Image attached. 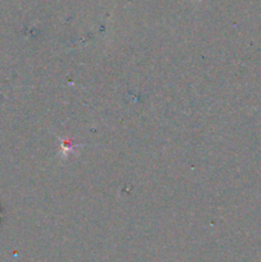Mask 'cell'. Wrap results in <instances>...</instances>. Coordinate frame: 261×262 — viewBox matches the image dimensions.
<instances>
[{"instance_id": "1", "label": "cell", "mask_w": 261, "mask_h": 262, "mask_svg": "<svg viewBox=\"0 0 261 262\" xmlns=\"http://www.w3.org/2000/svg\"><path fill=\"white\" fill-rule=\"evenodd\" d=\"M59 140V156H60L61 159H68V156L71 155L72 152H74V150L76 148H79V147H83V146L86 145H76V143L73 142V140H71V138H58Z\"/></svg>"}, {"instance_id": "2", "label": "cell", "mask_w": 261, "mask_h": 262, "mask_svg": "<svg viewBox=\"0 0 261 262\" xmlns=\"http://www.w3.org/2000/svg\"><path fill=\"white\" fill-rule=\"evenodd\" d=\"M199 2H200V0H199Z\"/></svg>"}]
</instances>
